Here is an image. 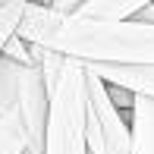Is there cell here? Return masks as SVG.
<instances>
[{"label": "cell", "instance_id": "cell-1", "mask_svg": "<svg viewBox=\"0 0 154 154\" xmlns=\"http://www.w3.org/2000/svg\"><path fill=\"white\" fill-rule=\"evenodd\" d=\"M19 38L41 51L72 57L79 63L113 66H151L154 63V22L107 19L88 13H54L51 6L25 3Z\"/></svg>", "mask_w": 154, "mask_h": 154}, {"label": "cell", "instance_id": "cell-2", "mask_svg": "<svg viewBox=\"0 0 154 154\" xmlns=\"http://www.w3.org/2000/svg\"><path fill=\"white\" fill-rule=\"evenodd\" d=\"M38 66L44 72V91H47L41 154H88L85 148V63L38 47Z\"/></svg>", "mask_w": 154, "mask_h": 154}, {"label": "cell", "instance_id": "cell-3", "mask_svg": "<svg viewBox=\"0 0 154 154\" xmlns=\"http://www.w3.org/2000/svg\"><path fill=\"white\" fill-rule=\"evenodd\" d=\"M85 148L88 154H129L132 129L129 113L116 110L110 88L85 66Z\"/></svg>", "mask_w": 154, "mask_h": 154}, {"label": "cell", "instance_id": "cell-4", "mask_svg": "<svg viewBox=\"0 0 154 154\" xmlns=\"http://www.w3.org/2000/svg\"><path fill=\"white\" fill-rule=\"evenodd\" d=\"M44 113H47L44 72L41 66H29L16 104L0 113V154L29 151V142L38 132H44Z\"/></svg>", "mask_w": 154, "mask_h": 154}, {"label": "cell", "instance_id": "cell-5", "mask_svg": "<svg viewBox=\"0 0 154 154\" xmlns=\"http://www.w3.org/2000/svg\"><path fill=\"white\" fill-rule=\"evenodd\" d=\"M88 69L104 79L107 85L129 88L132 94H148L154 97V63L151 66H113V63H85Z\"/></svg>", "mask_w": 154, "mask_h": 154}, {"label": "cell", "instance_id": "cell-6", "mask_svg": "<svg viewBox=\"0 0 154 154\" xmlns=\"http://www.w3.org/2000/svg\"><path fill=\"white\" fill-rule=\"evenodd\" d=\"M129 129H132L129 154H154V97L135 94L129 110Z\"/></svg>", "mask_w": 154, "mask_h": 154}, {"label": "cell", "instance_id": "cell-7", "mask_svg": "<svg viewBox=\"0 0 154 154\" xmlns=\"http://www.w3.org/2000/svg\"><path fill=\"white\" fill-rule=\"evenodd\" d=\"M25 72H29V66H25V63H16V60H10V57H3V54H0V113H3V110H10L13 104H16Z\"/></svg>", "mask_w": 154, "mask_h": 154}, {"label": "cell", "instance_id": "cell-8", "mask_svg": "<svg viewBox=\"0 0 154 154\" xmlns=\"http://www.w3.org/2000/svg\"><path fill=\"white\" fill-rule=\"evenodd\" d=\"M29 0H3L0 3V54H3L6 41L19 32V22H22V13Z\"/></svg>", "mask_w": 154, "mask_h": 154}, {"label": "cell", "instance_id": "cell-9", "mask_svg": "<svg viewBox=\"0 0 154 154\" xmlns=\"http://www.w3.org/2000/svg\"><path fill=\"white\" fill-rule=\"evenodd\" d=\"M88 3H91V0H47V6H51L54 13H82Z\"/></svg>", "mask_w": 154, "mask_h": 154}, {"label": "cell", "instance_id": "cell-10", "mask_svg": "<svg viewBox=\"0 0 154 154\" xmlns=\"http://www.w3.org/2000/svg\"><path fill=\"white\" fill-rule=\"evenodd\" d=\"M41 145H44V132H38V135L29 142V154H41Z\"/></svg>", "mask_w": 154, "mask_h": 154}, {"label": "cell", "instance_id": "cell-11", "mask_svg": "<svg viewBox=\"0 0 154 154\" xmlns=\"http://www.w3.org/2000/svg\"><path fill=\"white\" fill-rule=\"evenodd\" d=\"M135 19H142V22H154V3H151V6H145V10H138V13H135Z\"/></svg>", "mask_w": 154, "mask_h": 154}]
</instances>
